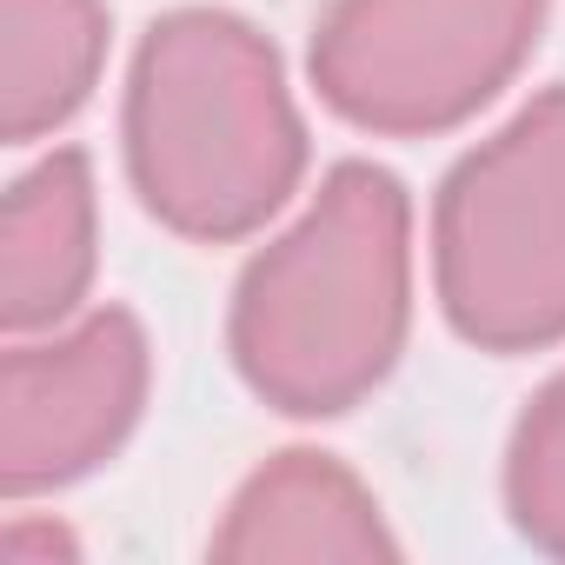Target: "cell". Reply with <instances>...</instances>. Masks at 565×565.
<instances>
[{
  "instance_id": "cell-1",
  "label": "cell",
  "mask_w": 565,
  "mask_h": 565,
  "mask_svg": "<svg viewBox=\"0 0 565 565\" xmlns=\"http://www.w3.org/2000/svg\"><path fill=\"white\" fill-rule=\"evenodd\" d=\"M406 333V193L380 167H333L320 206L253 259L233 307L246 380L287 413H347Z\"/></svg>"
},
{
  "instance_id": "cell-2",
  "label": "cell",
  "mask_w": 565,
  "mask_h": 565,
  "mask_svg": "<svg viewBox=\"0 0 565 565\" xmlns=\"http://www.w3.org/2000/svg\"><path fill=\"white\" fill-rule=\"evenodd\" d=\"M307 160L273 47L233 14H173L147 34L127 94V167L140 200L200 239L246 233L287 200Z\"/></svg>"
},
{
  "instance_id": "cell-3",
  "label": "cell",
  "mask_w": 565,
  "mask_h": 565,
  "mask_svg": "<svg viewBox=\"0 0 565 565\" xmlns=\"http://www.w3.org/2000/svg\"><path fill=\"white\" fill-rule=\"evenodd\" d=\"M439 300L466 340L499 353L565 333V87L446 180Z\"/></svg>"
},
{
  "instance_id": "cell-4",
  "label": "cell",
  "mask_w": 565,
  "mask_h": 565,
  "mask_svg": "<svg viewBox=\"0 0 565 565\" xmlns=\"http://www.w3.org/2000/svg\"><path fill=\"white\" fill-rule=\"evenodd\" d=\"M539 14L545 0H340L313 41V81L360 127H452L525 61Z\"/></svg>"
},
{
  "instance_id": "cell-5",
  "label": "cell",
  "mask_w": 565,
  "mask_h": 565,
  "mask_svg": "<svg viewBox=\"0 0 565 565\" xmlns=\"http://www.w3.org/2000/svg\"><path fill=\"white\" fill-rule=\"evenodd\" d=\"M147 393V340L127 313H94L61 347H14L0 366V479L34 492L120 446Z\"/></svg>"
},
{
  "instance_id": "cell-6",
  "label": "cell",
  "mask_w": 565,
  "mask_h": 565,
  "mask_svg": "<svg viewBox=\"0 0 565 565\" xmlns=\"http://www.w3.org/2000/svg\"><path fill=\"white\" fill-rule=\"evenodd\" d=\"M0 246H8L0 253V313H8V327L61 320L81 300L94 273V186L81 153H54L14 186Z\"/></svg>"
},
{
  "instance_id": "cell-7",
  "label": "cell",
  "mask_w": 565,
  "mask_h": 565,
  "mask_svg": "<svg viewBox=\"0 0 565 565\" xmlns=\"http://www.w3.org/2000/svg\"><path fill=\"white\" fill-rule=\"evenodd\" d=\"M226 558H366L393 552L366 492L320 452H287L246 486L233 525L220 532Z\"/></svg>"
},
{
  "instance_id": "cell-8",
  "label": "cell",
  "mask_w": 565,
  "mask_h": 565,
  "mask_svg": "<svg viewBox=\"0 0 565 565\" xmlns=\"http://www.w3.org/2000/svg\"><path fill=\"white\" fill-rule=\"evenodd\" d=\"M100 47V0H0V127L8 140L61 127L87 100Z\"/></svg>"
},
{
  "instance_id": "cell-9",
  "label": "cell",
  "mask_w": 565,
  "mask_h": 565,
  "mask_svg": "<svg viewBox=\"0 0 565 565\" xmlns=\"http://www.w3.org/2000/svg\"><path fill=\"white\" fill-rule=\"evenodd\" d=\"M512 512L519 525L565 552V380H552L539 393V406L525 413L519 426V446H512Z\"/></svg>"
}]
</instances>
